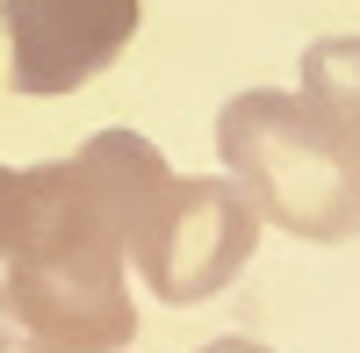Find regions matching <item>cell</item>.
Returning a JSON list of instances; mask_svg holds the SVG:
<instances>
[{
	"label": "cell",
	"mask_w": 360,
	"mask_h": 353,
	"mask_svg": "<svg viewBox=\"0 0 360 353\" xmlns=\"http://www.w3.org/2000/svg\"><path fill=\"white\" fill-rule=\"evenodd\" d=\"M0 325L22 353H115L137 332V303L123 288L130 245L86 195L72 159H51L44 224L15 259H0Z\"/></svg>",
	"instance_id": "6da1fadb"
},
{
	"label": "cell",
	"mask_w": 360,
	"mask_h": 353,
	"mask_svg": "<svg viewBox=\"0 0 360 353\" xmlns=\"http://www.w3.org/2000/svg\"><path fill=\"white\" fill-rule=\"evenodd\" d=\"M217 152L274 231L310 245L360 238V130L324 115L310 94H231L217 115Z\"/></svg>",
	"instance_id": "7a4b0ae2"
},
{
	"label": "cell",
	"mask_w": 360,
	"mask_h": 353,
	"mask_svg": "<svg viewBox=\"0 0 360 353\" xmlns=\"http://www.w3.org/2000/svg\"><path fill=\"white\" fill-rule=\"evenodd\" d=\"M259 245V210L231 173L209 181H166V195L144 210L130 259L159 303H209L217 288L238 281V267Z\"/></svg>",
	"instance_id": "3957f363"
},
{
	"label": "cell",
	"mask_w": 360,
	"mask_h": 353,
	"mask_svg": "<svg viewBox=\"0 0 360 353\" xmlns=\"http://www.w3.org/2000/svg\"><path fill=\"white\" fill-rule=\"evenodd\" d=\"M144 0H0L15 94H72L137 37Z\"/></svg>",
	"instance_id": "277c9868"
},
{
	"label": "cell",
	"mask_w": 360,
	"mask_h": 353,
	"mask_svg": "<svg viewBox=\"0 0 360 353\" xmlns=\"http://www.w3.org/2000/svg\"><path fill=\"white\" fill-rule=\"evenodd\" d=\"M295 65H303V94L324 115L360 130V37H317V44H303Z\"/></svg>",
	"instance_id": "5b68a950"
},
{
	"label": "cell",
	"mask_w": 360,
	"mask_h": 353,
	"mask_svg": "<svg viewBox=\"0 0 360 353\" xmlns=\"http://www.w3.org/2000/svg\"><path fill=\"white\" fill-rule=\"evenodd\" d=\"M44 195H51V159H44V166H22V173L0 166V259H15L29 238H37Z\"/></svg>",
	"instance_id": "8992f818"
},
{
	"label": "cell",
	"mask_w": 360,
	"mask_h": 353,
	"mask_svg": "<svg viewBox=\"0 0 360 353\" xmlns=\"http://www.w3.org/2000/svg\"><path fill=\"white\" fill-rule=\"evenodd\" d=\"M202 353H274V346H259V339H209Z\"/></svg>",
	"instance_id": "52a82bcc"
},
{
	"label": "cell",
	"mask_w": 360,
	"mask_h": 353,
	"mask_svg": "<svg viewBox=\"0 0 360 353\" xmlns=\"http://www.w3.org/2000/svg\"><path fill=\"white\" fill-rule=\"evenodd\" d=\"M0 353H8V325H0Z\"/></svg>",
	"instance_id": "ba28073f"
}]
</instances>
